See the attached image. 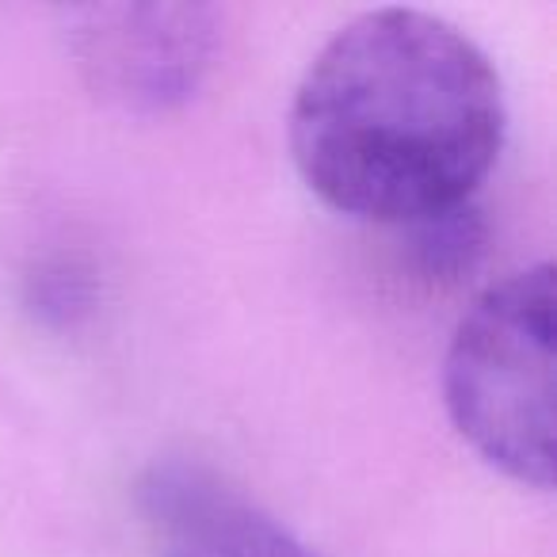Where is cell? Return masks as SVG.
Segmentation results:
<instances>
[{"label": "cell", "mask_w": 557, "mask_h": 557, "mask_svg": "<svg viewBox=\"0 0 557 557\" xmlns=\"http://www.w3.org/2000/svg\"><path fill=\"white\" fill-rule=\"evenodd\" d=\"M508 131L488 54L420 9H374L306 65L290 153L306 187L359 222L412 225L473 199Z\"/></svg>", "instance_id": "6da1fadb"}, {"label": "cell", "mask_w": 557, "mask_h": 557, "mask_svg": "<svg viewBox=\"0 0 557 557\" xmlns=\"http://www.w3.org/2000/svg\"><path fill=\"white\" fill-rule=\"evenodd\" d=\"M138 511L157 557H318L199 462L149 466Z\"/></svg>", "instance_id": "277c9868"}, {"label": "cell", "mask_w": 557, "mask_h": 557, "mask_svg": "<svg viewBox=\"0 0 557 557\" xmlns=\"http://www.w3.org/2000/svg\"><path fill=\"white\" fill-rule=\"evenodd\" d=\"M443 405L493 470L527 488L554 485V263L481 290L450 336Z\"/></svg>", "instance_id": "7a4b0ae2"}, {"label": "cell", "mask_w": 557, "mask_h": 557, "mask_svg": "<svg viewBox=\"0 0 557 557\" xmlns=\"http://www.w3.org/2000/svg\"><path fill=\"white\" fill-rule=\"evenodd\" d=\"M473 214L478 210L466 202V207L447 210V214L405 225V230L417 233V260L428 278H458L462 271L473 268L481 252V225Z\"/></svg>", "instance_id": "5b68a950"}, {"label": "cell", "mask_w": 557, "mask_h": 557, "mask_svg": "<svg viewBox=\"0 0 557 557\" xmlns=\"http://www.w3.org/2000/svg\"><path fill=\"white\" fill-rule=\"evenodd\" d=\"M70 42L96 96L157 115L199 92L214 24L195 4H92L70 12Z\"/></svg>", "instance_id": "3957f363"}]
</instances>
